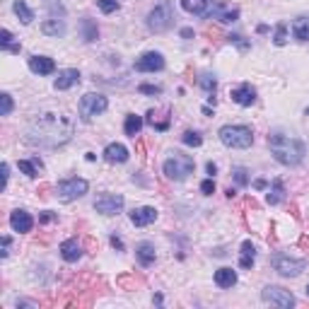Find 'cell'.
Wrapping results in <instances>:
<instances>
[{"label":"cell","instance_id":"1","mask_svg":"<svg viewBox=\"0 0 309 309\" xmlns=\"http://www.w3.org/2000/svg\"><path fill=\"white\" fill-rule=\"evenodd\" d=\"M73 130H75L73 119H68L65 114L46 111L32 119L24 140L29 145H41V147H61L73 138Z\"/></svg>","mask_w":309,"mask_h":309},{"label":"cell","instance_id":"2","mask_svg":"<svg viewBox=\"0 0 309 309\" xmlns=\"http://www.w3.org/2000/svg\"><path fill=\"white\" fill-rule=\"evenodd\" d=\"M268 147H271V155L285 164V167H295L305 160L307 155V147L300 138H295L292 133H285V130H271L268 133Z\"/></svg>","mask_w":309,"mask_h":309},{"label":"cell","instance_id":"3","mask_svg":"<svg viewBox=\"0 0 309 309\" xmlns=\"http://www.w3.org/2000/svg\"><path fill=\"white\" fill-rule=\"evenodd\" d=\"M193 169H196L193 157L179 152V150L169 152V157H167L164 164H162V172H164V177H167L169 182H186V179L193 174Z\"/></svg>","mask_w":309,"mask_h":309},{"label":"cell","instance_id":"4","mask_svg":"<svg viewBox=\"0 0 309 309\" xmlns=\"http://www.w3.org/2000/svg\"><path fill=\"white\" fill-rule=\"evenodd\" d=\"M218 138H220V143L222 145H227V147H235V150H247L251 147V143H254V130L249 128V126H222L220 130H218Z\"/></svg>","mask_w":309,"mask_h":309},{"label":"cell","instance_id":"5","mask_svg":"<svg viewBox=\"0 0 309 309\" xmlns=\"http://www.w3.org/2000/svg\"><path fill=\"white\" fill-rule=\"evenodd\" d=\"M172 24H174V7H172V2L164 0V2H160V5H155L150 10V15H147V29L150 32L162 34V32L172 29Z\"/></svg>","mask_w":309,"mask_h":309},{"label":"cell","instance_id":"6","mask_svg":"<svg viewBox=\"0 0 309 309\" xmlns=\"http://www.w3.org/2000/svg\"><path fill=\"white\" fill-rule=\"evenodd\" d=\"M107 107H109V99L104 97V94H99V92H87L82 99H80V119L87 124V121H92L94 116H99V114H104L107 111Z\"/></svg>","mask_w":309,"mask_h":309},{"label":"cell","instance_id":"7","mask_svg":"<svg viewBox=\"0 0 309 309\" xmlns=\"http://www.w3.org/2000/svg\"><path fill=\"white\" fill-rule=\"evenodd\" d=\"M271 263H273V268H275L283 278H297V275L307 268V261H305V258H295V256H290V254H275V256L271 258Z\"/></svg>","mask_w":309,"mask_h":309},{"label":"cell","instance_id":"8","mask_svg":"<svg viewBox=\"0 0 309 309\" xmlns=\"http://www.w3.org/2000/svg\"><path fill=\"white\" fill-rule=\"evenodd\" d=\"M87 188H90V184H87L85 179L73 177V179H63V182H58V186H56V196H58L61 200H65V203H70V200L82 198V196L87 193Z\"/></svg>","mask_w":309,"mask_h":309},{"label":"cell","instance_id":"9","mask_svg":"<svg viewBox=\"0 0 309 309\" xmlns=\"http://www.w3.org/2000/svg\"><path fill=\"white\" fill-rule=\"evenodd\" d=\"M261 300L268 302V305L283 307V309L295 307V297H292V292L285 290V288H278V285H266V288L261 290Z\"/></svg>","mask_w":309,"mask_h":309},{"label":"cell","instance_id":"10","mask_svg":"<svg viewBox=\"0 0 309 309\" xmlns=\"http://www.w3.org/2000/svg\"><path fill=\"white\" fill-rule=\"evenodd\" d=\"M124 208V196L121 193H102L94 200V210L102 215H119Z\"/></svg>","mask_w":309,"mask_h":309},{"label":"cell","instance_id":"11","mask_svg":"<svg viewBox=\"0 0 309 309\" xmlns=\"http://www.w3.org/2000/svg\"><path fill=\"white\" fill-rule=\"evenodd\" d=\"M164 68V56L160 51H147L135 61V70L138 73H157Z\"/></svg>","mask_w":309,"mask_h":309},{"label":"cell","instance_id":"12","mask_svg":"<svg viewBox=\"0 0 309 309\" xmlns=\"http://www.w3.org/2000/svg\"><path fill=\"white\" fill-rule=\"evenodd\" d=\"M182 7L186 12L196 15V17H210L213 7H215V0H182Z\"/></svg>","mask_w":309,"mask_h":309},{"label":"cell","instance_id":"13","mask_svg":"<svg viewBox=\"0 0 309 309\" xmlns=\"http://www.w3.org/2000/svg\"><path fill=\"white\" fill-rule=\"evenodd\" d=\"M157 220V210L150 208V205H143V208H133L130 210V222L135 227H147Z\"/></svg>","mask_w":309,"mask_h":309},{"label":"cell","instance_id":"14","mask_svg":"<svg viewBox=\"0 0 309 309\" xmlns=\"http://www.w3.org/2000/svg\"><path fill=\"white\" fill-rule=\"evenodd\" d=\"M10 227H12L15 232L24 235V232H32L34 220H32V215H29L27 210H12V213H10Z\"/></svg>","mask_w":309,"mask_h":309},{"label":"cell","instance_id":"15","mask_svg":"<svg viewBox=\"0 0 309 309\" xmlns=\"http://www.w3.org/2000/svg\"><path fill=\"white\" fill-rule=\"evenodd\" d=\"M230 97H232V102H237L239 107H251V104L256 102V90H254L249 82H242L239 87L230 90Z\"/></svg>","mask_w":309,"mask_h":309},{"label":"cell","instance_id":"16","mask_svg":"<svg viewBox=\"0 0 309 309\" xmlns=\"http://www.w3.org/2000/svg\"><path fill=\"white\" fill-rule=\"evenodd\" d=\"M104 160L109 164H124L126 160H128V147L121 145V143H109L104 147Z\"/></svg>","mask_w":309,"mask_h":309},{"label":"cell","instance_id":"17","mask_svg":"<svg viewBox=\"0 0 309 309\" xmlns=\"http://www.w3.org/2000/svg\"><path fill=\"white\" fill-rule=\"evenodd\" d=\"M80 82V73L75 70V68H65L58 73V77H56V82H54V87L58 90V92H65V90H70V87H75Z\"/></svg>","mask_w":309,"mask_h":309},{"label":"cell","instance_id":"18","mask_svg":"<svg viewBox=\"0 0 309 309\" xmlns=\"http://www.w3.org/2000/svg\"><path fill=\"white\" fill-rule=\"evenodd\" d=\"M61 256L68 263H77L82 258V244L77 239H65V242H61Z\"/></svg>","mask_w":309,"mask_h":309},{"label":"cell","instance_id":"19","mask_svg":"<svg viewBox=\"0 0 309 309\" xmlns=\"http://www.w3.org/2000/svg\"><path fill=\"white\" fill-rule=\"evenodd\" d=\"M29 70L34 75H51L56 70V63H54V58H49V56H32L29 58Z\"/></svg>","mask_w":309,"mask_h":309},{"label":"cell","instance_id":"20","mask_svg":"<svg viewBox=\"0 0 309 309\" xmlns=\"http://www.w3.org/2000/svg\"><path fill=\"white\" fill-rule=\"evenodd\" d=\"M41 32L46 34V36H63L65 34V22H63L61 17H49V19H44L41 22Z\"/></svg>","mask_w":309,"mask_h":309},{"label":"cell","instance_id":"21","mask_svg":"<svg viewBox=\"0 0 309 309\" xmlns=\"http://www.w3.org/2000/svg\"><path fill=\"white\" fill-rule=\"evenodd\" d=\"M215 285L222 288V290L237 285V271H232V268H218L215 271Z\"/></svg>","mask_w":309,"mask_h":309},{"label":"cell","instance_id":"22","mask_svg":"<svg viewBox=\"0 0 309 309\" xmlns=\"http://www.w3.org/2000/svg\"><path fill=\"white\" fill-rule=\"evenodd\" d=\"M17 167H19V172H22V174H27L29 179H36V177H39V172L44 169V164H41V160H39V157H32V160H19V162H17Z\"/></svg>","mask_w":309,"mask_h":309},{"label":"cell","instance_id":"23","mask_svg":"<svg viewBox=\"0 0 309 309\" xmlns=\"http://www.w3.org/2000/svg\"><path fill=\"white\" fill-rule=\"evenodd\" d=\"M213 15L220 22H235V19H239V10L237 7H230V5H222V2H218L213 7Z\"/></svg>","mask_w":309,"mask_h":309},{"label":"cell","instance_id":"24","mask_svg":"<svg viewBox=\"0 0 309 309\" xmlns=\"http://www.w3.org/2000/svg\"><path fill=\"white\" fill-rule=\"evenodd\" d=\"M135 256H138L140 266H152L155 263V247L150 242H140L135 247Z\"/></svg>","mask_w":309,"mask_h":309},{"label":"cell","instance_id":"25","mask_svg":"<svg viewBox=\"0 0 309 309\" xmlns=\"http://www.w3.org/2000/svg\"><path fill=\"white\" fill-rule=\"evenodd\" d=\"M266 200H268V205H278V203L285 200V184H283L280 179H273V184H271V188H268Z\"/></svg>","mask_w":309,"mask_h":309},{"label":"cell","instance_id":"26","mask_svg":"<svg viewBox=\"0 0 309 309\" xmlns=\"http://www.w3.org/2000/svg\"><path fill=\"white\" fill-rule=\"evenodd\" d=\"M80 29H82V39H85L87 44H92V41H97V39H99V27H97V22H94V19L85 17V19L80 22Z\"/></svg>","mask_w":309,"mask_h":309},{"label":"cell","instance_id":"27","mask_svg":"<svg viewBox=\"0 0 309 309\" xmlns=\"http://www.w3.org/2000/svg\"><path fill=\"white\" fill-rule=\"evenodd\" d=\"M292 36L297 41H309V17L307 15H302V17H297L292 22Z\"/></svg>","mask_w":309,"mask_h":309},{"label":"cell","instance_id":"28","mask_svg":"<svg viewBox=\"0 0 309 309\" xmlns=\"http://www.w3.org/2000/svg\"><path fill=\"white\" fill-rule=\"evenodd\" d=\"M254 261H256V247H254L251 242H244V244H242V251H239V268L249 271V268L254 266Z\"/></svg>","mask_w":309,"mask_h":309},{"label":"cell","instance_id":"29","mask_svg":"<svg viewBox=\"0 0 309 309\" xmlns=\"http://www.w3.org/2000/svg\"><path fill=\"white\" fill-rule=\"evenodd\" d=\"M143 116H138V114H128L126 116V124H124V130L128 138H135V135H140V130H143Z\"/></svg>","mask_w":309,"mask_h":309},{"label":"cell","instance_id":"30","mask_svg":"<svg viewBox=\"0 0 309 309\" xmlns=\"http://www.w3.org/2000/svg\"><path fill=\"white\" fill-rule=\"evenodd\" d=\"M12 10H15V15L19 17V22H22V24H32L34 12L27 7V2H24V0H15V2H12Z\"/></svg>","mask_w":309,"mask_h":309},{"label":"cell","instance_id":"31","mask_svg":"<svg viewBox=\"0 0 309 309\" xmlns=\"http://www.w3.org/2000/svg\"><path fill=\"white\" fill-rule=\"evenodd\" d=\"M198 85L203 87V92L208 94V99L215 97V90H218V80H215V75H210V73H200V75H198Z\"/></svg>","mask_w":309,"mask_h":309},{"label":"cell","instance_id":"32","mask_svg":"<svg viewBox=\"0 0 309 309\" xmlns=\"http://www.w3.org/2000/svg\"><path fill=\"white\" fill-rule=\"evenodd\" d=\"M0 49H2V51H10V54H19V49H22V46L12 41L10 29H2V32H0Z\"/></svg>","mask_w":309,"mask_h":309},{"label":"cell","instance_id":"33","mask_svg":"<svg viewBox=\"0 0 309 309\" xmlns=\"http://www.w3.org/2000/svg\"><path fill=\"white\" fill-rule=\"evenodd\" d=\"M182 143L188 145V147H200L203 145V138H200L198 130H186L184 135H182Z\"/></svg>","mask_w":309,"mask_h":309},{"label":"cell","instance_id":"34","mask_svg":"<svg viewBox=\"0 0 309 309\" xmlns=\"http://www.w3.org/2000/svg\"><path fill=\"white\" fill-rule=\"evenodd\" d=\"M273 44H275V46H285V44H288V24H285V22H278Z\"/></svg>","mask_w":309,"mask_h":309},{"label":"cell","instance_id":"35","mask_svg":"<svg viewBox=\"0 0 309 309\" xmlns=\"http://www.w3.org/2000/svg\"><path fill=\"white\" fill-rule=\"evenodd\" d=\"M46 7H49V12H51V17H65V7H63L61 0H46Z\"/></svg>","mask_w":309,"mask_h":309},{"label":"cell","instance_id":"36","mask_svg":"<svg viewBox=\"0 0 309 309\" xmlns=\"http://www.w3.org/2000/svg\"><path fill=\"white\" fill-rule=\"evenodd\" d=\"M10 111H12V97L7 92H2L0 94V116H10Z\"/></svg>","mask_w":309,"mask_h":309},{"label":"cell","instance_id":"37","mask_svg":"<svg viewBox=\"0 0 309 309\" xmlns=\"http://www.w3.org/2000/svg\"><path fill=\"white\" fill-rule=\"evenodd\" d=\"M97 7L104 12V15H111L119 10V0H97Z\"/></svg>","mask_w":309,"mask_h":309},{"label":"cell","instance_id":"38","mask_svg":"<svg viewBox=\"0 0 309 309\" xmlns=\"http://www.w3.org/2000/svg\"><path fill=\"white\" fill-rule=\"evenodd\" d=\"M232 174H235V184L237 186H247L249 184V172L244 169V167H235Z\"/></svg>","mask_w":309,"mask_h":309},{"label":"cell","instance_id":"39","mask_svg":"<svg viewBox=\"0 0 309 309\" xmlns=\"http://www.w3.org/2000/svg\"><path fill=\"white\" fill-rule=\"evenodd\" d=\"M138 92L140 94H162V87L160 85H140Z\"/></svg>","mask_w":309,"mask_h":309},{"label":"cell","instance_id":"40","mask_svg":"<svg viewBox=\"0 0 309 309\" xmlns=\"http://www.w3.org/2000/svg\"><path fill=\"white\" fill-rule=\"evenodd\" d=\"M56 220H58V215L51 213V210H44V213L39 215V225H49V222H56Z\"/></svg>","mask_w":309,"mask_h":309},{"label":"cell","instance_id":"41","mask_svg":"<svg viewBox=\"0 0 309 309\" xmlns=\"http://www.w3.org/2000/svg\"><path fill=\"white\" fill-rule=\"evenodd\" d=\"M200 193H203V196H213V193H215V182H213V177L205 179V182L200 184Z\"/></svg>","mask_w":309,"mask_h":309},{"label":"cell","instance_id":"42","mask_svg":"<svg viewBox=\"0 0 309 309\" xmlns=\"http://www.w3.org/2000/svg\"><path fill=\"white\" fill-rule=\"evenodd\" d=\"M227 39H230L232 44H237L242 51H247V49H249V41H244V36H239V34H230Z\"/></svg>","mask_w":309,"mask_h":309},{"label":"cell","instance_id":"43","mask_svg":"<svg viewBox=\"0 0 309 309\" xmlns=\"http://www.w3.org/2000/svg\"><path fill=\"white\" fill-rule=\"evenodd\" d=\"M10 244H12V239H10V237H2V249H0V258H7V256H10Z\"/></svg>","mask_w":309,"mask_h":309},{"label":"cell","instance_id":"44","mask_svg":"<svg viewBox=\"0 0 309 309\" xmlns=\"http://www.w3.org/2000/svg\"><path fill=\"white\" fill-rule=\"evenodd\" d=\"M0 169H2V191H5V188H7V179H10V167H7V162H2Z\"/></svg>","mask_w":309,"mask_h":309},{"label":"cell","instance_id":"45","mask_svg":"<svg viewBox=\"0 0 309 309\" xmlns=\"http://www.w3.org/2000/svg\"><path fill=\"white\" fill-rule=\"evenodd\" d=\"M111 247H114V249H119V251H124V242H121V237L111 235Z\"/></svg>","mask_w":309,"mask_h":309},{"label":"cell","instance_id":"46","mask_svg":"<svg viewBox=\"0 0 309 309\" xmlns=\"http://www.w3.org/2000/svg\"><path fill=\"white\" fill-rule=\"evenodd\" d=\"M205 169H208V174H210V177H213V174H218V164H215V162H208V164H205Z\"/></svg>","mask_w":309,"mask_h":309},{"label":"cell","instance_id":"47","mask_svg":"<svg viewBox=\"0 0 309 309\" xmlns=\"http://www.w3.org/2000/svg\"><path fill=\"white\" fill-rule=\"evenodd\" d=\"M254 186H256L258 191H263V188H268V182H263V179H256V182H254Z\"/></svg>","mask_w":309,"mask_h":309},{"label":"cell","instance_id":"48","mask_svg":"<svg viewBox=\"0 0 309 309\" xmlns=\"http://www.w3.org/2000/svg\"><path fill=\"white\" fill-rule=\"evenodd\" d=\"M182 36H184V39H191V36H193V29H188V27L182 29Z\"/></svg>","mask_w":309,"mask_h":309},{"label":"cell","instance_id":"49","mask_svg":"<svg viewBox=\"0 0 309 309\" xmlns=\"http://www.w3.org/2000/svg\"><path fill=\"white\" fill-rule=\"evenodd\" d=\"M300 244H302V247H307V249H309V239H307V237H302V239H300Z\"/></svg>","mask_w":309,"mask_h":309},{"label":"cell","instance_id":"50","mask_svg":"<svg viewBox=\"0 0 309 309\" xmlns=\"http://www.w3.org/2000/svg\"><path fill=\"white\" fill-rule=\"evenodd\" d=\"M307 295H309V285H307Z\"/></svg>","mask_w":309,"mask_h":309},{"label":"cell","instance_id":"51","mask_svg":"<svg viewBox=\"0 0 309 309\" xmlns=\"http://www.w3.org/2000/svg\"><path fill=\"white\" fill-rule=\"evenodd\" d=\"M307 116H309V109H307Z\"/></svg>","mask_w":309,"mask_h":309}]
</instances>
